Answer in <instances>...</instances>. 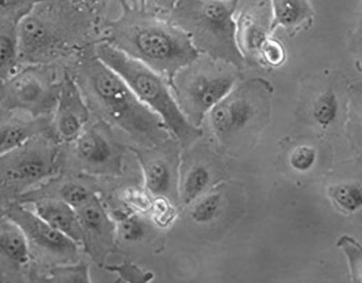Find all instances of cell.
Segmentation results:
<instances>
[{
  "instance_id": "obj_1",
  "label": "cell",
  "mask_w": 362,
  "mask_h": 283,
  "mask_svg": "<svg viewBox=\"0 0 362 283\" xmlns=\"http://www.w3.org/2000/svg\"><path fill=\"white\" fill-rule=\"evenodd\" d=\"M83 87L103 118L127 131L136 143L156 147L168 140V128L158 115L141 103L128 84L98 56L81 68Z\"/></svg>"
},
{
  "instance_id": "obj_2",
  "label": "cell",
  "mask_w": 362,
  "mask_h": 283,
  "mask_svg": "<svg viewBox=\"0 0 362 283\" xmlns=\"http://www.w3.org/2000/svg\"><path fill=\"white\" fill-rule=\"evenodd\" d=\"M273 88L264 78L236 84L207 114V124L226 152L249 151L271 119Z\"/></svg>"
},
{
  "instance_id": "obj_3",
  "label": "cell",
  "mask_w": 362,
  "mask_h": 283,
  "mask_svg": "<svg viewBox=\"0 0 362 283\" xmlns=\"http://www.w3.org/2000/svg\"><path fill=\"white\" fill-rule=\"evenodd\" d=\"M96 56L128 84L141 103L158 115L168 131L181 144L189 145L202 136L201 129L192 125L185 116L169 87L156 70L114 47L113 44H99L96 47Z\"/></svg>"
},
{
  "instance_id": "obj_4",
  "label": "cell",
  "mask_w": 362,
  "mask_h": 283,
  "mask_svg": "<svg viewBox=\"0 0 362 283\" xmlns=\"http://www.w3.org/2000/svg\"><path fill=\"white\" fill-rule=\"evenodd\" d=\"M114 47L166 76L172 83L176 74L199 59V49L179 26L160 21H139L119 30Z\"/></svg>"
},
{
  "instance_id": "obj_5",
  "label": "cell",
  "mask_w": 362,
  "mask_h": 283,
  "mask_svg": "<svg viewBox=\"0 0 362 283\" xmlns=\"http://www.w3.org/2000/svg\"><path fill=\"white\" fill-rule=\"evenodd\" d=\"M240 0H188L176 8V21L192 43L211 59L242 68L246 59L238 45L235 11Z\"/></svg>"
},
{
  "instance_id": "obj_6",
  "label": "cell",
  "mask_w": 362,
  "mask_h": 283,
  "mask_svg": "<svg viewBox=\"0 0 362 283\" xmlns=\"http://www.w3.org/2000/svg\"><path fill=\"white\" fill-rule=\"evenodd\" d=\"M240 68L213 59L198 67L188 66L176 74V95L179 106L195 126L201 125L207 114L236 87Z\"/></svg>"
},
{
  "instance_id": "obj_7",
  "label": "cell",
  "mask_w": 362,
  "mask_h": 283,
  "mask_svg": "<svg viewBox=\"0 0 362 283\" xmlns=\"http://www.w3.org/2000/svg\"><path fill=\"white\" fill-rule=\"evenodd\" d=\"M349 88L343 76L318 77L308 89L303 100L305 119L322 136H332L346 129L349 109Z\"/></svg>"
},
{
  "instance_id": "obj_8",
  "label": "cell",
  "mask_w": 362,
  "mask_h": 283,
  "mask_svg": "<svg viewBox=\"0 0 362 283\" xmlns=\"http://www.w3.org/2000/svg\"><path fill=\"white\" fill-rule=\"evenodd\" d=\"M61 88H55L45 73L28 68L21 74L3 81L1 106L6 111L23 109L40 115L57 109Z\"/></svg>"
},
{
  "instance_id": "obj_9",
  "label": "cell",
  "mask_w": 362,
  "mask_h": 283,
  "mask_svg": "<svg viewBox=\"0 0 362 283\" xmlns=\"http://www.w3.org/2000/svg\"><path fill=\"white\" fill-rule=\"evenodd\" d=\"M14 220L37 248L59 260H73L78 253V243L51 226L35 211L13 204L4 214Z\"/></svg>"
},
{
  "instance_id": "obj_10",
  "label": "cell",
  "mask_w": 362,
  "mask_h": 283,
  "mask_svg": "<svg viewBox=\"0 0 362 283\" xmlns=\"http://www.w3.org/2000/svg\"><path fill=\"white\" fill-rule=\"evenodd\" d=\"M4 188H26L55 171L54 152L48 147H26L1 155Z\"/></svg>"
},
{
  "instance_id": "obj_11",
  "label": "cell",
  "mask_w": 362,
  "mask_h": 283,
  "mask_svg": "<svg viewBox=\"0 0 362 283\" xmlns=\"http://www.w3.org/2000/svg\"><path fill=\"white\" fill-rule=\"evenodd\" d=\"M273 32L271 0H247L236 22L238 45L246 61L255 62L264 42ZM258 65V64H257Z\"/></svg>"
},
{
  "instance_id": "obj_12",
  "label": "cell",
  "mask_w": 362,
  "mask_h": 283,
  "mask_svg": "<svg viewBox=\"0 0 362 283\" xmlns=\"http://www.w3.org/2000/svg\"><path fill=\"white\" fill-rule=\"evenodd\" d=\"M331 205L344 217L362 218V163L339 167L325 188Z\"/></svg>"
},
{
  "instance_id": "obj_13",
  "label": "cell",
  "mask_w": 362,
  "mask_h": 283,
  "mask_svg": "<svg viewBox=\"0 0 362 283\" xmlns=\"http://www.w3.org/2000/svg\"><path fill=\"white\" fill-rule=\"evenodd\" d=\"M90 118L88 109L76 83L66 77L57 104L55 133L64 141L77 140Z\"/></svg>"
},
{
  "instance_id": "obj_14",
  "label": "cell",
  "mask_w": 362,
  "mask_h": 283,
  "mask_svg": "<svg viewBox=\"0 0 362 283\" xmlns=\"http://www.w3.org/2000/svg\"><path fill=\"white\" fill-rule=\"evenodd\" d=\"M21 55L30 61H36L49 54L57 45L58 37L52 26L43 18L26 14L18 23Z\"/></svg>"
},
{
  "instance_id": "obj_15",
  "label": "cell",
  "mask_w": 362,
  "mask_h": 283,
  "mask_svg": "<svg viewBox=\"0 0 362 283\" xmlns=\"http://www.w3.org/2000/svg\"><path fill=\"white\" fill-rule=\"evenodd\" d=\"M33 211L51 226L66 234L77 243L86 242V231L77 210L61 198H45L33 203Z\"/></svg>"
},
{
  "instance_id": "obj_16",
  "label": "cell",
  "mask_w": 362,
  "mask_h": 283,
  "mask_svg": "<svg viewBox=\"0 0 362 283\" xmlns=\"http://www.w3.org/2000/svg\"><path fill=\"white\" fill-rule=\"evenodd\" d=\"M76 153L78 159L92 170L105 171L113 170L118 160V155L113 144L100 131L90 129L83 131L77 138Z\"/></svg>"
},
{
  "instance_id": "obj_17",
  "label": "cell",
  "mask_w": 362,
  "mask_h": 283,
  "mask_svg": "<svg viewBox=\"0 0 362 283\" xmlns=\"http://www.w3.org/2000/svg\"><path fill=\"white\" fill-rule=\"evenodd\" d=\"M273 30L284 28L291 33L299 32L313 22L315 10L309 0H271Z\"/></svg>"
},
{
  "instance_id": "obj_18",
  "label": "cell",
  "mask_w": 362,
  "mask_h": 283,
  "mask_svg": "<svg viewBox=\"0 0 362 283\" xmlns=\"http://www.w3.org/2000/svg\"><path fill=\"white\" fill-rule=\"evenodd\" d=\"M1 255L14 265L23 267L30 260L29 240L23 229L8 217L1 220Z\"/></svg>"
},
{
  "instance_id": "obj_19",
  "label": "cell",
  "mask_w": 362,
  "mask_h": 283,
  "mask_svg": "<svg viewBox=\"0 0 362 283\" xmlns=\"http://www.w3.org/2000/svg\"><path fill=\"white\" fill-rule=\"evenodd\" d=\"M216 170L209 163H195L188 169L181 185V200L184 205H191L195 200L204 196L216 179Z\"/></svg>"
},
{
  "instance_id": "obj_20",
  "label": "cell",
  "mask_w": 362,
  "mask_h": 283,
  "mask_svg": "<svg viewBox=\"0 0 362 283\" xmlns=\"http://www.w3.org/2000/svg\"><path fill=\"white\" fill-rule=\"evenodd\" d=\"M21 55L20 32L17 22L3 21L0 36V59L3 81L13 77L18 58Z\"/></svg>"
},
{
  "instance_id": "obj_21",
  "label": "cell",
  "mask_w": 362,
  "mask_h": 283,
  "mask_svg": "<svg viewBox=\"0 0 362 283\" xmlns=\"http://www.w3.org/2000/svg\"><path fill=\"white\" fill-rule=\"evenodd\" d=\"M143 171L147 191L157 197L168 196L173 188V171L162 157H147L143 160Z\"/></svg>"
},
{
  "instance_id": "obj_22",
  "label": "cell",
  "mask_w": 362,
  "mask_h": 283,
  "mask_svg": "<svg viewBox=\"0 0 362 283\" xmlns=\"http://www.w3.org/2000/svg\"><path fill=\"white\" fill-rule=\"evenodd\" d=\"M321 145L315 141L295 144L287 153V164L295 174L308 175L315 171L322 156Z\"/></svg>"
},
{
  "instance_id": "obj_23",
  "label": "cell",
  "mask_w": 362,
  "mask_h": 283,
  "mask_svg": "<svg viewBox=\"0 0 362 283\" xmlns=\"http://www.w3.org/2000/svg\"><path fill=\"white\" fill-rule=\"evenodd\" d=\"M226 207V195L214 188L192 203L189 217L197 224H210L221 217Z\"/></svg>"
},
{
  "instance_id": "obj_24",
  "label": "cell",
  "mask_w": 362,
  "mask_h": 283,
  "mask_svg": "<svg viewBox=\"0 0 362 283\" xmlns=\"http://www.w3.org/2000/svg\"><path fill=\"white\" fill-rule=\"evenodd\" d=\"M346 131L351 147L362 156V83L351 84L349 88V109Z\"/></svg>"
},
{
  "instance_id": "obj_25",
  "label": "cell",
  "mask_w": 362,
  "mask_h": 283,
  "mask_svg": "<svg viewBox=\"0 0 362 283\" xmlns=\"http://www.w3.org/2000/svg\"><path fill=\"white\" fill-rule=\"evenodd\" d=\"M39 131L40 126L37 122H4L1 126V155L16 151L26 145Z\"/></svg>"
},
{
  "instance_id": "obj_26",
  "label": "cell",
  "mask_w": 362,
  "mask_h": 283,
  "mask_svg": "<svg viewBox=\"0 0 362 283\" xmlns=\"http://www.w3.org/2000/svg\"><path fill=\"white\" fill-rule=\"evenodd\" d=\"M77 214L84 227V231H88L93 236H103L106 233L109 227V220L103 208L98 204L95 198L77 208Z\"/></svg>"
},
{
  "instance_id": "obj_27",
  "label": "cell",
  "mask_w": 362,
  "mask_h": 283,
  "mask_svg": "<svg viewBox=\"0 0 362 283\" xmlns=\"http://www.w3.org/2000/svg\"><path fill=\"white\" fill-rule=\"evenodd\" d=\"M337 246L344 253L351 282L362 283V245L349 234L340 236Z\"/></svg>"
},
{
  "instance_id": "obj_28",
  "label": "cell",
  "mask_w": 362,
  "mask_h": 283,
  "mask_svg": "<svg viewBox=\"0 0 362 283\" xmlns=\"http://www.w3.org/2000/svg\"><path fill=\"white\" fill-rule=\"evenodd\" d=\"M117 233L121 240L125 242H137L143 240L146 236V224L135 214L129 212H117Z\"/></svg>"
},
{
  "instance_id": "obj_29",
  "label": "cell",
  "mask_w": 362,
  "mask_h": 283,
  "mask_svg": "<svg viewBox=\"0 0 362 283\" xmlns=\"http://www.w3.org/2000/svg\"><path fill=\"white\" fill-rule=\"evenodd\" d=\"M287 61V51L284 45L280 43L277 39L268 37L259 48L257 64L267 67H280L284 65Z\"/></svg>"
},
{
  "instance_id": "obj_30",
  "label": "cell",
  "mask_w": 362,
  "mask_h": 283,
  "mask_svg": "<svg viewBox=\"0 0 362 283\" xmlns=\"http://www.w3.org/2000/svg\"><path fill=\"white\" fill-rule=\"evenodd\" d=\"M59 198L70 204L73 208H80L92 200V193L84 185L77 182H68L59 189Z\"/></svg>"
},
{
  "instance_id": "obj_31",
  "label": "cell",
  "mask_w": 362,
  "mask_h": 283,
  "mask_svg": "<svg viewBox=\"0 0 362 283\" xmlns=\"http://www.w3.org/2000/svg\"><path fill=\"white\" fill-rule=\"evenodd\" d=\"M55 277L57 275H64L65 278L61 282H88V267L86 264L81 265H71V267H65V268H57L52 272Z\"/></svg>"
},
{
  "instance_id": "obj_32",
  "label": "cell",
  "mask_w": 362,
  "mask_h": 283,
  "mask_svg": "<svg viewBox=\"0 0 362 283\" xmlns=\"http://www.w3.org/2000/svg\"><path fill=\"white\" fill-rule=\"evenodd\" d=\"M154 215L160 224H168L175 218L173 207L169 204L166 197H158V200L154 203Z\"/></svg>"
},
{
  "instance_id": "obj_33",
  "label": "cell",
  "mask_w": 362,
  "mask_h": 283,
  "mask_svg": "<svg viewBox=\"0 0 362 283\" xmlns=\"http://www.w3.org/2000/svg\"><path fill=\"white\" fill-rule=\"evenodd\" d=\"M350 51L356 64L362 68V26H358L350 36Z\"/></svg>"
},
{
  "instance_id": "obj_34",
  "label": "cell",
  "mask_w": 362,
  "mask_h": 283,
  "mask_svg": "<svg viewBox=\"0 0 362 283\" xmlns=\"http://www.w3.org/2000/svg\"><path fill=\"white\" fill-rule=\"evenodd\" d=\"M127 197L134 204V207L139 208L140 211H148L151 208V201L147 198V196H143L139 192H131V195Z\"/></svg>"
},
{
  "instance_id": "obj_35",
  "label": "cell",
  "mask_w": 362,
  "mask_h": 283,
  "mask_svg": "<svg viewBox=\"0 0 362 283\" xmlns=\"http://www.w3.org/2000/svg\"><path fill=\"white\" fill-rule=\"evenodd\" d=\"M158 1L160 4H163L165 7H173V6L177 4L179 0H158Z\"/></svg>"
},
{
  "instance_id": "obj_36",
  "label": "cell",
  "mask_w": 362,
  "mask_h": 283,
  "mask_svg": "<svg viewBox=\"0 0 362 283\" xmlns=\"http://www.w3.org/2000/svg\"><path fill=\"white\" fill-rule=\"evenodd\" d=\"M360 26H362V7H361V17H360Z\"/></svg>"
}]
</instances>
